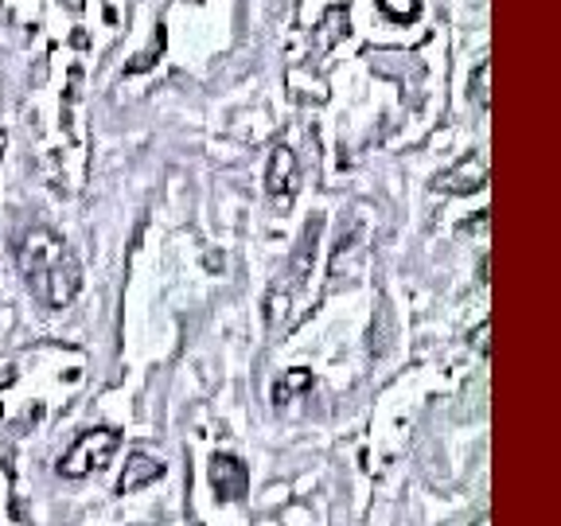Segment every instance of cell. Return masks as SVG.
Here are the masks:
<instances>
[{"mask_svg":"<svg viewBox=\"0 0 561 526\" xmlns=\"http://www.w3.org/2000/svg\"><path fill=\"white\" fill-rule=\"evenodd\" d=\"M16 265L32 297L44 308H67L82 289L79 258L51 227H32L16 238Z\"/></svg>","mask_w":561,"mask_h":526,"instance_id":"1","label":"cell"},{"mask_svg":"<svg viewBox=\"0 0 561 526\" xmlns=\"http://www.w3.org/2000/svg\"><path fill=\"white\" fill-rule=\"evenodd\" d=\"M117 448H122V433L117 430H105V425L102 430H87L59 460V476L82 480V476H90V472H102V468H110Z\"/></svg>","mask_w":561,"mask_h":526,"instance_id":"2","label":"cell"},{"mask_svg":"<svg viewBox=\"0 0 561 526\" xmlns=\"http://www.w3.org/2000/svg\"><path fill=\"white\" fill-rule=\"evenodd\" d=\"M297 152L289 149V145H277L270 157V168H265V192H270V199L277 203L280 210L293 207V195H297Z\"/></svg>","mask_w":561,"mask_h":526,"instance_id":"3","label":"cell"},{"mask_svg":"<svg viewBox=\"0 0 561 526\" xmlns=\"http://www.w3.org/2000/svg\"><path fill=\"white\" fill-rule=\"evenodd\" d=\"M210 488L222 503H238L250 491V468L230 453L210 456Z\"/></svg>","mask_w":561,"mask_h":526,"instance_id":"4","label":"cell"},{"mask_svg":"<svg viewBox=\"0 0 561 526\" xmlns=\"http://www.w3.org/2000/svg\"><path fill=\"white\" fill-rule=\"evenodd\" d=\"M437 187H445V192H453V195L483 192V187H488V157H483V152H472V157L460 160L453 172L440 175Z\"/></svg>","mask_w":561,"mask_h":526,"instance_id":"5","label":"cell"},{"mask_svg":"<svg viewBox=\"0 0 561 526\" xmlns=\"http://www.w3.org/2000/svg\"><path fill=\"white\" fill-rule=\"evenodd\" d=\"M160 476H164V465H160V460H152L149 453H133L129 460H125L122 480H117V495H133V491L157 483Z\"/></svg>","mask_w":561,"mask_h":526,"instance_id":"6","label":"cell"},{"mask_svg":"<svg viewBox=\"0 0 561 526\" xmlns=\"http://www.w3.org/2000/svg\"><path fill=\"white\" fill-rule=\"evenodd\" d=\"M308 382H312V375H308L305 367H293L289 375H285V382L273 386V402H277V405H280V402H289V398L297 395V390H305Z\"/></svg>","mask_w":561,"mask_h":526,"instance_id":"7","label":"cell"},{"mask_svg":"<svg viewBox=\"0 0 561 526\" xmlns=\"http://www.w3.org/2000/svg\"><path fill=\"white\" fill-rule=\"evenodd\" d=\"M378 9L398 24H410V20L421 16V0H378Z\"/></svg>","mask_w":561,"mask_h":526,"instance_id":"8","label":"cell"},{"mask_svg":"<svg viewBox=\"0 0 561 526\" xmlns=\"http://www.w3.org/2000/svg\"><path fill=\"white\" fill-rule=\"evenodd\" d=\"M488 79H491V62L483 59L480 67L472 70V82H468V87H472V102L480 105V110H488V105H491V87H488Z\"/></svg>","mask_w":561,"mask_h":526,"instance_id":"9","label":"cell"},{"mask_svg":"<svg viewBox=\"0 0 561 526\" xmlns=\"http://www.w3.org/2000/svg\"><path fill=\"white\" fill-rule=\"evenodd\" d=\"M488 332H491V324L476 328V347H480V355H488Z\"/></svg>","mask_w":561,"mask_h":526,"instance_id":"10","label":"cell"},{"mask_svg":"<svg viewBox=\"0 0 561 526\" xmlns=\"http://www.w3.org/2000/svg\"><path fill=\"white\" fill-rule=\"evenodd\" d=\"M4 145H9V137H4V133H0V157H4Z\"/></svg>","mask_w":561,"mask_h":526,"instance_id":"11","label":"cell"}]
</instances>
